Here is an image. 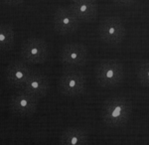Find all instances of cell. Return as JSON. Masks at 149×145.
Listing matches in <instances>:
<instances>
[{
  "label": "cell",
  "mask_w": 149,
  "mask_h": 145,
  "mask_svg": "<svg viewBox=\"0 0 149 145\" xmlns=\"http://www.w3.org/2000/svg\"><path fill=\"white\" fill-rule=\"evenodd\" d=\"M132 112V103L123 96H113L103 103L102 118L109 127H120L128 121Z\"/></svg>",
  "instance_id": "cell-1"
},
{
  "label": "cell",
  "mask_w": 149,
  "mask_h": 145,
  "mask_svg": "<svg viewBox=\"0 0 149 145\" xmlns=\"http://www.w3.org/2000/svg\"><path fill=\"white\" fill-rule=\"evenodd\" d=\"M95 81L102 88H111L121 84L124 79V67L116 60H103L95 69Z\"/></svg>",
  "instance_id": "cell-2"
},
{
  "label": "cell",
  "mask_w": 149,
  "mask_h": 145,
  "mask_svg": "<svg viewBox=\"0 0 149 145\" xmlns=\"http://www.w3.org/2000/svg\"><path fill=\"white\" fill-rule=\"evenodd\" d=\"M20 54L22 59L28 64H43L49 59V46L41 38L30 37L21 44Z\"/></svg>",
  "instance_id": "cell-3"
},
{
  "label": "cell",
  "mask_w": 149,
  "mask_h": 145,
  "mask_svg": "<svg viewBox=\"0 0 149 145\" xmlns=\"http://www.w3.org/2000/svg\"><path fill=\"white\" fill-rule=\"evenodd\" d=\"M125 35V26L119 17L109 16L100 21L98 36L102 42L109 45H117L123 41Z\"/></svg>",
  "instance_id": "cell-4"
},
{
  "label": "cell",
  "mask_w": 149,
  "mask_h": 145,
  "mask_svg": "<svg viewBox=\"0 0 149 145\" xmlns=\"http://www.w3.org/2000/svg\"><path fill=\"white\" fill-rule=\"evenodd\" d=\"M86 89V79L84 72L76 70L63 72L59 79V91L64 96L74 98L83 95Z\"/></svg>",
  "instance_id": "cell-5"
},
{
  "label": "cell",
  "mask_w": 149,
  "mask_h": 145,
  "mask_svg": "<svg viewBox=\"0 0 149 145\" xmlns=\"http://www.w3.org/2000/svg\"><path fill=\"white\" fill-rule=\"evenodd\" d=\"M59 58L67 67H81L88 62V50L81 43H68L61 48Z\"/></svg>",
  "instance_id": "cell-6"
},
{
  "label": "cell",
  "mask_w": 149,
  "mask_h": 145,
  "mask_svg": "<svg viewBox=\"0 0 149 145\" xmlns=\"http://www.w3.org/2000/svg\"><path fill=\"white\" fill-rule=\"evenodd\" d=\"M53 24L55 31L60 35H70L76 32L80 27V20L74 16L69 7H59L53 16Z\"/></svg>",
  "instance_id": "cell-7"
},
{
  "label": "cell",
  "mask_w": 149,
  "mask_h": 145,
  "mask_svg": "<svg viewBox=\"0 0 149 145\" xmlns=\"http://www.w3.org/2000/svg\"><path fill=\"white\" fill-rule=\"evenodd\" d=\"M9 108L14 114L19 115V116H32L37 112L38 98L26 91H21L10 98Z\"/></svg>",
  "instance_id": "cell-8"
},
{
  "label": "cell",
  "mask_w": 149,
  "mask_h": 145,
  "mask_svg": "<svg viewBox=\"0 0 149 145\" xmlns=\"http://www.w3.org/2000/svg\"><path fill=\"white\" fill-rule=\"evenodd\" d=\"M32 69L26 63L21 61H13L7 65L4 76L7 84L14 88L20 89L27 79L32 75Z\"/></svg>",
  "instance_id": "cell-9"
},
{
  "label": "cell",
  "mask_w": 149,
  "mask_h": 145,
  "mask_svg": "<svg viewBox=\"0 0 149 145\" xmlns=\"http://www.w3.org/2000/svg\"><path fill=\"white\" fill-rule=\"evenodd\" d=\"M80 22L90 23L95 20L97 16V4L95 0H78L71 1L68 6Z\"/></svg>",
  "instance_id": "cell-10"
},
{
  "label": "cell",
  "mask_w": 149,
  "mask_h": 145,
  "mask_svg": "<svg viewBox=\"0 0 149 145\" xmlns=\"http://www.w3.org/2000/svg\"><path fill=\"white\" fill-rule=\"evenodd\" d=\"M49 89L50 83L47 77L45 75L34 72L20 88L21 91L30 93L31 96H35L38 100L46 96L48 91H49Z\"/></svg>",
  "instance_id": "cell-11"
},
{
  "label": "cell",
  "mask_w": 149,
  "mask_h": 145,
  "mask_svg": "<svg viewBox=\"0 0 149 145\" xmlns=\"http://www.w3.org/2000/svg\"><path fill=\"white\" fill-rule=\"evenodd\" d=\"M88 142V132L81 127H68L59 137V143L62 145H86Z\"/></svg>",
  "instance_id": "cell-12"
},
{
  "label": "cell",
  "mask_w": 149,
  "mask_h": 145,
  "mask_svg": "<svg viewBox=\"0 0 149 145\" xmlns=\"http://www.w3.org/2000/svg\"><path fill=\"white\" fill-rule=\"evenodd\" d=\"M15 44V31L10 24L0 23V52H6Z\"/></svg>",
  "instance_id": "cell-13"
},
{
  "label": "cell",
  "mask_w": 149,
  "mask_h": 145,
  "mask_svg": "<svg viewBox=\"0 0 149 145\" xmlns=\"http://www.w3.org/2000/svg\"><path fill=\"white\" fill-rule=\"evenodd\" d=\"M136 78L141 86L149 88V61L138 65L136 69Z\"/></svg>",
  "instance_id": "cell-14"
},
{
  "label": "cell",
  "mask_w": 149,
  "mask_h": 145,
  "mask_svg": "<svg viewBox=\"0 0 149 145\" xmlns=\"http://www.w3.org/2000/svg\"><path fill=\"white\" fill-rule=\"evenodd\" d=\"M113 2L116 4V5L127 7V6L133 5V4L136 2V0H113Z\"/></svg>",
  "instance_id": "cell-15"
},
{
  "label": "cell",
  "mask_w": 149,
  "mask_h": 145,
  "mask_svg": "<svg viewBox=\"0 0 149 145\" xmlns=\"http://www.w3.org/2000/svg\"><path fill=\"white\" fill-rule=\"evenodd\" d=\"M0 1H2L4 4H7L9 6H17L22 3L24 0H0Z\"/></svg>",
  "instance_id": "cell-16"
},
{
  "label": "cell",
  "mask_w": 149,
  "mask_h": 145,
  "mask_svg": "<svg viewBox=\"0 0 149 145\" xmlns=\"http://www.w3.org/2000/svg\"><path fill=\"white\" fill-rule=\"evenodd\" d=\"M71 1H78V0H71Z\"/></svg>",
  "instance_id": "cell-17"
}]
</instances>
